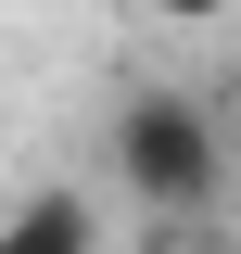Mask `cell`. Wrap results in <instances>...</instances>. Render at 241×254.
Returning a JSON list of instances; mask_svg holds the SVG:
<instances>
[{
	"mask_svg": "<svg viewBox=\"0 0 241 254\" xmlns=\"http://www.w3.org/2000/svg\"><path fill=\"white\" fill-rule=\"evenodd\" d=\"M102 165H115V190L140 216H216V190H229V127H216L203 89L140 76V89L102 115Z\"/></svg>",
	"mask_w": 241,
	"mask_h": 254,
	"instance_id": "6da1fadb",
	"label": "cell"
},
{
	"mask_svg": "<svg viewBox=\"0 0 241 254\" xmlns=\"http://www.w3.org/2000/svg\"><path fill=\"white\" fill-rule=\"evenodd\" d=\"M0 254H102V216L76 190H26V203L0 216Z\"/></svg>",
	"mask_w": 241,
	"mask_h": 254,
	"instance_id": "7a4b0ae2",
	"label": "cell"
}]
</instances>
